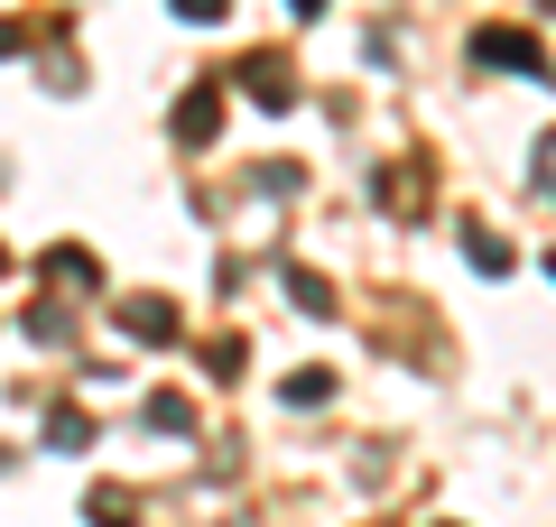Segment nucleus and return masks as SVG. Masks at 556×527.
<instances>
[{"label": "nucleus", "instance_id": "nucleus-3", "mask_svg": "<svg viewBox=\"0 0 556 527\" xmlns=\"http://www.w3.org/2000/svg\"><path fill=\"white\" fill-rule=\"evenodd\" d=\"M241 83H251L269 112H288V102H298V93H288V65H278V56H251V65H241Z\"/></svg>", "mask_w": 556, "mask_h": 527}, {"label": "nucleus", "instance_id": "nucleus-11", "mask_svg": "<svg viewBox=\"0 0 556 527\" xmlns=\"http://www.w3.org/2000/svg\"><path fill=\"white\" fill-rule=\"evenodd\" d=\"M223 10H232V0H177V20H195V28H214Z\"/></svg>", "mask_w": 556, "mask_h": 527}, {"label": "nucleus", "instance_id": "nucleus-14", "mask_svg": "<svg viewBox=\"0 0 556 527\" xmlns=\"http://www.w3.org/2000/svg\"><path fill=\"white\" fill-rule=\"evenodd\" d=\"M547 278H556V250H547Z\"/></svg>", "mask_w": 556, "mask_h": 527}, {"label": "nucleus", "instance_id": "nucleus-7", "mask_svg": "<svg viewBox=\"0 0 556 527\" xmlns=\"http://www.w3.org/2000/svg\"><path fill=\"white\" fill-rule=\"evenodd\" d=\"M288 296H298V314H334V287L316 269H288Z\"/></svg>", "mask_w": 556, "mask_h": 527}, {"label": "nucleus", "instance_id": "nucleus-2", "mask_svg": "<svg viewBox=\"0 0 556 527\" xmlns=\"http://www.w3.org/2000/svg\"><path fill=\"white\" fill-rule=\"evenodd\" d=\"M121 333H139V343H177V314H167V296H121Z\"/></svg>", "mask_w": 556, "mask_h": 527}, {"label": "nucleus", "instance_id": "nucleus-5", "mask_svg": "<svg viewBox=\"0 0 556 527\" xmlns=\"http://www.w3.org/2000/svg\"><path fill=\"white\" fill-rule=\"evenodd\" d=\"M214 120H223V102H214V93H186V102H177V139H195V149L214 139Z\"/></svg>", "mask_w": 556, "mask_h": 527}, {"label": "nucleus", "instance_id": "nucleus-9", "mask_svg": "<svg viewBox=\"0 0 556 527\" xmlns=\"http://www.w3.org/2000/svg\"><path fill=\"white\" fill-rule=\"evenodd\" d=\"M47 445H65V453H75V445H93V426H84V408H56V416H47Z\"/></svg>", "mask_w": 556, "mask_h": 527}, {"label": "nucleus", "instance_id": "nucleus-10", "mask_svg": "<svg viewBox=\"0 0 556 527\" xmlns=\"http://www.w3.org/2000/svg\"><path fill=\"white\" fill-rule=\"evenodd\" d=\"M149 426H159V435H186L195 416H186V398H149Z\"/></svg>", "mask_w": 556, "mask_h": 527}, {"label": "nucleus", "instance_id": "nucleus-12", "mask_svg": "<svg viewBox=\"0 0 556 527\" xmlns=\"http://www.w3.org/2000/svg\"><path fill=\"white\" fill-rule=\"evenodd\" d=\"M20 47H28V28H20V20H0V56H20Z\"/></svg>", "mask_w": 556, "mask_h": 527}, {"label": "nucleus", "instance_id": "nucleus-13", "mask_svg": "<svg viewBox=\"0 0 556 527\" xmlns=\"http://www.w3.org/2000/svg\"><path fill=\"white\" fill-rule=\"evenodd\" d=\"M288 10H298V20H316V10H325V0H288Z\"/></svg>", "mask_w": 556, "mask_h": 527}, {"label": "nucleus", "instance_id": "nucleus-8", "mask_svg": "<svg viewBox=\"0 0 556 527\" xmlns=\"http://www.w3.org/2000/svg\"><path fill=\"white\" fill-rule=\"evenodd\" d=\"M334 398V371H288V408H325Z\"/></svg>", "mask_w": 556, "mask_h": 527}, {"label": "nucleus", "instance_id": "nucleus-4", "mask_svg": "<svg viewBox=\"0 0 556 527\" xmlns=\"http://www.w3.org/2000/svg\"><path fill=\"white\" fill-rule=\"evenodd\" d=\"M84 518H93V527H130V518H139V500L102 481V490H84Z\"/></svg>", "mask_w": 556, "mask_h": 527}, {"label": "nucleus", "instance_id": "nucleus-6", "mask_svg": "<svg viewBox=\"0 0 556 527\" xmlns=\"http://www.w3.org/2000/svg\"><path fill=\"white\" fill-rule=\"evenodd\" d=\"M464 259H473L482 278H501V269H510V241H492V232L473 222V232H464Z\"/></svg>", "mask_w": 556, "mask_h": 527}, {"label": "nucleus", "instance_id": "nucleus-1", "mask_svg": "<svg viewBox=\"0 0 556 527\" xmlns=\"http://www.w3.org/2000/svg\"><path fill=\"white\" fill-rule=\"evenodd\" d=\"M473 65H501V75H547L529 28H473Z\"/></svg>", "mask_w": 556, "mask_h": 527}]
</instances>
